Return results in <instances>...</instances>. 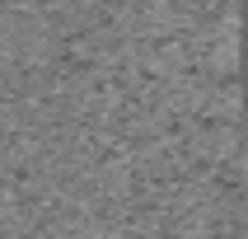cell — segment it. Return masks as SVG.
I'll return each mask as SVG.
<instances>
[{
	"label": "cell",
	"instance_id": "obj_1",
	"mask_svg": "<svg viewBox=\"0 0 248 239\" xmlns=\"http://www.w3.org/2000/svg\"><path fill=\"white\" fill-rule=\"evenodd\" d=\"M244 52H248V19H244ZM244 61H248V56H244Z\"/></svg>",
	"mask_w": 248,
	"mask_h": 239
}]
</instances>
